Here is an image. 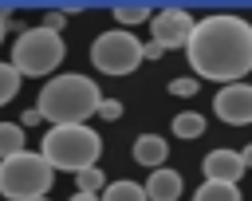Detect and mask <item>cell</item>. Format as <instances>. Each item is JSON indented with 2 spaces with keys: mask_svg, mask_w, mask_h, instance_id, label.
Returning a JSON list of instances; mask_svg holds the SVG:
<instances>
[{
  "mask_svg": "<svg viewBox=\"0 0 252 201\" xmlns=\"http://www.w3.org/2000/svg\"><path fill=\"white\" fill-rule=\"evenodd\" d=\"M201 169H205V181H240V173L248 166H244V154L240 150L220 146V150H209V158H205Z\"/></svg>",
  "mask_w": 252,
  "mask_h": 201,
  "instance_id": "9c48e42d",
  "label": "cell"
},
{
  "mask_svg": "<svg viewBox=\"0 0 252 201\" xmlns=\"http://www.w3.org/2000/svg\"><path fill=\"white\" fill-rule=\"evenodd\" d=\"M102 201H150V193H146L142 181L122 177V181H110V185L102 189Z\"/></svg>",
  "mask_w": 252,
  "mask_h": 201,
  "instance_id": "7c38bea8",
  "label": "cell"
},
{
  "mask_svg": "<svg viewBox=\"0 0 252 201\" xmlns=\"http://www.w3.org/2000/svg\"><path fill=\"white\" fill-rule=\"evenodd\" d=\"M20 79H24V75H20L12 63H0V106L20 95Z\"/></svg>",
  "mask_w": 252,
  "mask_h": 201,
  "instance_id": "ac0fdd59",
  "label": "cell"
},
{
  "mask_svg": "<svg viewBox=\"0 0 252 201\" xmlns=\"http://www.w3.org/2000/svg\"><path fill=\"white\" fill-rule=\"evenodd\" d=\"M185 59L197 79H213L224 87L244 83V75L252 71V24L232 12H213L197 20Z\"/></svg>",
  "mask_w": 252,
  "mask_h": 201,
  "instance_id": "6da1fadb",
  "label": "cell"
},
{
  "mask_svg": "<svg viewBox=\"0 0 252 201\" xmlns=\"http://www.w3.org/2000/svg\"><path fill=\"white\" fill-rule=\"evenodd\" d=\"M39 201H51V197H39Z\"/></svg>",
  "mask_w": 252,
  "mask_h": 201,
  "instance_id": "4316f807",
  "label": "cell"
},
{
  "mask_svg": "<svg viewBox=\"0 0 252 201\" xmlns=\"http://www.w3.org/2000/svg\"><path fill=\"white\" fill-rule=\"evenodd\" d=\"M165 154H169V146H165L161 134H138V138H134V162L146 166L150 173L165 166Z\"/></svg>",
  "mask_w": 252,
  "mask_h": 201,
  "instance_id": "30bf717a",
  "label": "cell"
},
{
  "mask_svg": "<svg viewBox=\"0 0 252 201\" xmlns=\"http://www.w3.org/2000/svg\"><path fill=\"white\" fill-rule=\"evenodd\" d=\"M94 118L118 122V118H122V102H118V99H102V106H98V114H94Z\"/></svg>",
  "mask_w": 252,
  "mask_h": 201,
  "instance_id": "ffe728a7",
  "label": "cell"
},
{
  "mask_svg": "<svg viewBox=\"0 0 252 201\" xmlns=\"http://www.w3.org/2000/svg\"><path fill=\"white\" fill-rule=\"evenodd\" d=\"M240 154H244V166H248V169H252V142H248V146H244V150H240Z\"/></svg>",
  "mask_w": 252,
  "mask_h": 201,
  "instance_id": "484cf974",
  "label": "cell"
},
{
  "mask_svg": "<svg viewBox=\"0 0 252 201\" xmlns=\"http://www.w3.org/2000/svg\"><path fill=\"white\" fill-rule=\"evenodd\" d=\"M102 106V91L94 79L79 75V71H67V75H55L39 87V99H35V110L43 114V122L51 126H67V122H87L91 114H98Z\"/></svg>",
  "mask_w": 252,
  "mask_h": 201,
  "instance_id": "7a4b0ae2",
  "label": "cell"
},
{
  "mask_svg": "<svg viewBox=\"0 0 252 201\" xmlns=\"http://www.w3.org/2000/svg\"><path fill=\"white\" fill-rule=\"evenodd\" d=\"M63 55H67L63 35H59V32H51V28H43V24H35V28L20 32V35H16V43H12V67H16L20 75H28V79L51 75V71L63 63Z\"/></svg>",
  "mask_w": 252,
  "mask_h": 201,
  "instance_id": "5b68a950",
  "label": "cell"
},
{
  "mask_svg": "<svg viewBox=\"0 0 252 201\" xmlns=\"http://www.w3.org/2000/svg\"><path fill=\"white\" fill-rule=\"evenodd\" d=\"M51 181H55V169L43 154L24 150V154L0 162V197H8V201H39V197H47Z\"/></svg>",
  "mask_w": 252,
  "mask_h": 201,
  "instance_id": "277c9868",
  "label": "cell"
},
{
  "mask_svg": "<svg viewBox=\"0 0 252 201\" xmlns=\"http://www.w3.org/2000/svg\"><path fill=\"white\" fill-rule=\"evenodd\" d=\"M161 55H165V47H161L158 39H150V43H146V59H161Z\"/></svg>",
  "mask_w": 252,
  "mask_h": 201,
  "instance_id": "603a6c76",
  "label": "cell"
},
{
  "mask_svg": "<svg viewBox=\"0 0 252 201\" xmlns=\"http://www.w3.org/2000/svg\"><path fill=\"white\" fill-rule=\"evenodd\" d=\"M173 134H177V138H201V134H205V114H197V110L173 114Z\"/></svg>",
  "mask_w": 252,
  "mask_h": 201,
  "instance_id": "9a60e30c",
  "label": "cell"
},
{
  "mask_svg": "<svg viewBox=\"0 0 252 201\" xmlns=\"http://www.w3.org/2000/svg\"><path fill=\"white\" fill-rule=\"evenodd\" d=\"M193 201H240V189L236 181H201Z\"/></svg>",
  "mask_w": 252,
  "mask_h": 201,
  "instance_id": "5bb4252c",
  "label": "cell"
},
{
  "mask_svg": "<svg viewBox=\"0 0 252 201\" xmlns=\"http://www.w3.org/2000/svg\"><path fill=\"white\" fill-rule=\"evenodd\" d=\"M24 154V126L20 122H0V162Z\"/></svg>",
  "mask_w": 252,
  "mask_h": 201,
  "instance_id": "4fadbf2b",
  "label": "cell"
},
{
  "mask_svg": "<svg viewBox=\"0 0 252 201\" xmlns=\"http://www.w3.org/2000/svg\"><path fill=\"white\" fill-rule=\"evenodd\" d=\"M169 91H173L177 99H193V95L201 91V79H197V75H177V79H169Z\"/></svg>",
  "mask_w": 252,
  "mask_h": 201,
  "instance_id": "d6986e66",
  "label": "cell"
},
{
  "mask_svg": "<svg viewBox=\"0 0 252 201\" xmlns=\"http://www.w3.org/2000/svg\"><path fill=\"white\" fill-rule=\"evenodd\" d=\"M114 20L134 28V24H150L154 20V8L150 4H114Z\"/></svg>",
  "mask_w": 252,
  "mask_h": 201,
  "instance_id": "2e32d148",
  "label": "cell"
},
{
  "mask_svg": "<svg viewBox=\"0 0 252 201\" xmlns=\"http://www.w3.org/2000/svg\"><path fill=\"white\" fill-rule=\"evenodd\" d=\"M35 122H43V114H39L35 106H28V110L20 114V126H35Z\"/></svg>",
  "mask_w": 252,
  "mask_h": 201,
  "instance_id": "7402d4cb",
  "label": "cell"
},
{
  "mask_svg": "<svg viewBox=\"0 0 252 201\" xmlns=\"http://www.w3.org/2000/svg\"><path fill=\"white\" fill-rule=\"evenodd\" d=\"M142 59H146V43H138L130 28H110L91 43V63L102 75H130L142 67Z\"/></svg>",
  "mask_w": 252,
  "mask_h": 201,
  "instance_id": "8992f818",
  "label": "cell"
},
{
  "mask_svg": "<svg viewBox=\"0 0 252 201\" xmlns=\"http://www.w3.org/2000/svg\"><path fill=\"white\" fill-rule=\"evenodd\" d=\"M63 24H67V12H55V8H51V12H43V28H51V32H59V35H63Z\"/></svg>",
  "mask_w": 252,
  "mask_h": 201,
  "instance_id": "44dd1931",
  "label": "cell"
},
{
  "mask_svg": "<svg viewBox=\"0 0 252 201\" xmlns=\"http://www.w3.org/2000/svg\"><path fill=\"white\" fill-rule=\"evenodd\" d=\"M39 154L51 162V169L63 173H83L91 166H98L102 154V138L87 126V122H67V126H51L39 142Z\"/></svg>",
  "mask_w": 252,
  "mask_h": 201,
  "instance_id": "3957f363",
  "label": "cell"
},
{
  "mask_svg": "<svg viewBox=\"0 0 252 201\" xmlns=\"http://www.w3.org/2000/svg\"><path fill=\"white\" fill-rule=\"evenodd\" d=\"M71 201H102V197H98V193H79V189H75V197H71Z\"/></svg>",
  "mask_w": 252,
  "mask_h": 201,
  "instance_id": "cb8c5ba5",
  "label": "cell"
},
{
  "mask_svg": "<svg viewBox=\"0 0 252 201\" xmlns=\"http://www.w3.org/2000/svg\"><path fill=\"white\" fill-rule=\"evenodd\" d=\"M213 110L228 126H248L252 122V83H228V87H220L217 99H213Z\"/></svg>",
  "mask_w": 252,
  "mask_h": 201,
  "instance_id": "ba28073f",
  "label": "cell"
},
{
  "mask_svg": "<svg viewBox=\"0 0 252 201\" xmlns=\"http://www.w3.org/2000/svg\"><path fill=\"white\" fill-rule=\"evenodd\" d=\"M146 193H150V201H177L181 197V173L169 169V166L154 169L146 177Z\"/></svg>",
  "mask_w": 252,
  "mask_h": 201,
  "instance_id": "8fae6325",
  "label": "cell"
},
{
  "mask_svg": "<svg viewBox=\"0 0 252 201\" xmlns=\"http://www.w3.org/2000/svg\"><path fill=\"white\" fill-rule=\"evenodd\" d=\"M150 32H154V39L169 51V47H189V39H193V32H197V20L185 12V8H177V4H169V8H161L154 20H150Z\"/></svg>",
  "mask_w": 252,
  "mask_h": 201,
  "instance_id": "52a82bcc",
  "label": "cell"
},
{
  "mask_svg": "<svg viewBox=\"0 0 252 201\" xmlns=\"http://www.w3.org/2000/svg\"><path fill=\"white\" fill-rule=\"evenodd\" d=\"M8 35V8H0V39Z\"/></svg>",
  "mask_w": 252,
  "mask_h": 201,
  "instance_id": "d4e9b609",
  "label": "cell"
},
{
  "mask_svg": "<svg viewBox=\"0 0 252 201\" xmlns=\"http://www.w3.org/2000/svg\"><path fill=\"white\" fill-rule=\"evenodd\" d=\"M75 185H79V193H98V197H102V189H106L110 181H106V173H102L98 166H91V169L75 173Z\"/></svg>",
  "mask_w": 252,
  "mask_h": 201,
  "instance_id": "e0dca14e",
  "label": "cell"
}]
</instances>
